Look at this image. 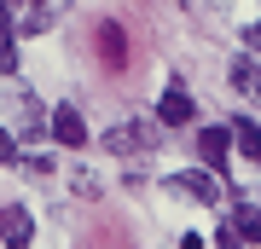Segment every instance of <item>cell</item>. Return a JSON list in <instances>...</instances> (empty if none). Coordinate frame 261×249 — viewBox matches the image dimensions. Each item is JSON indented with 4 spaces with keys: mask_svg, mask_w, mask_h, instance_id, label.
<instances>
[{
    "mask_svg": "<svg viewBox=\"0 0 261 249\" xmlns=\"http://www.w3.org/2000/svg\"><path fill=\"white\" fill-rule=\"evenodd\" d=\"M168 191H174V197H186V203H221V197H226V180H221V168H180V174L174 180H168Z\"/></svg>",
    "mask_w": 261,
    "mask_h": 249,
    "instance_id": "6da1fadb",
    "label": "cell"
},
{
    "mask_svg": "<svg viewBox=\"0 0 261 249\" xmlns=\"http://www.w3.org/2000/svg\"><path fill=\"white\" fill-rule=\"evenodd\" d=\"M105 145H111V157H140V151L163 145V139L151 133V122H111L105 128Z\"/></svg>",
    "mask_w": 261,
    "mask_h": 249,
    "instance_id": "7a4b0ae2",
    "label": "cell"
},
{
    "mask_svg": "<svg viewBox=\"0 0 261 249\" xmlns=\"http://www.w3.org/2000/svg\"><path fill=\"white\" fill-rule=\"evenodd\" d=\"M157 122H163V128H192V122H197V104H192V93L180 81H168V93L157 99Z\"/></svg>",
    "mask_w": 261,
    "mask_h": 249,
    "instance_id": "3957f363",
    "label": "cell"
},
{
    "mask_svg": "<svg viewBox=\"0 0 261 249\" xmlns=\"http://www.w3.org/2000/svg\"><path fill=\"white\" fill-rule=\"evenodd\" d=\"M47 133H53V145H64V151H82V145H87V122H82V110H75V104H58Z\"/></svg>",
    "mask_w": 261,
    "mask_h": 249,
    "instance_id": "277c9868",
    "label": "cell"
},
{
    "mask_svg": "<svg viewBox=\"0 0 261 249\" xmlns=\"http://www.w3.org/2000/svg\"><path fill=\"white\" fill-rule=\"evenodd\" d=\"M93 41H99V64L105 70H128V29L122 23H99Z\"/></svg>",
    "mask_w": 261,
    "mask_h": 249,
    "instance_id": "5b68a950",
    "label": "cell"
},
{
    "mask_svg": "<svg viewBox=\"0 0 261 249\" xmlns=\"http://www.w3.org/2000/svg\"><path fill=\"white\" fill-rule=\"evenodd\" d=\"M232 128H203L197 133V162H209V168H226V157H232Z\"/></svg>",
    "mask_w": 261,
    "mask_h": 249,
    "instance_id": "8992f818",
    "label": "cell"
},
{
    "mask_svg": "<svg viewBox=\"0 0 261 249\" xmlns=\"http://www.w3.org/2000/svg\"><path fill=\"white\" fill-rule=\"evenodd\" d=\"M0 243H6V249H29V243H35L29 209H0Z\"/></svg>",
    "mask_w": 261,
    "mask_h": 249,
    "instance_id": "52a82bcc",
    "label": "cell"
},
{
    "mask_svg": "<svg viewBox=\"0 0 261 249\" xmlns=\"http://www.w3.org/2000/svg\"><path fill=\"white\" fill-rule=\"evenodd\" d=\"M232 226H238V238H244V243H261V209L250 203V197H238V209H232Z\"/></svg>",
    "mask_w": 261,
    "mask_h": 249,
    "instance_id": "ba28073f",
    "label": "cell"
},
{
    "mask_svg": "<svg viewBox=\"0 0 261 249\" xmlns=\"http://www.w3.org/2000/svg\"><path fill=\"white\" fill-rule=\"evenodd\" d=\"M232 87H238V93H250V99H261V64H255L250 52L232 58Z\"/></svg>",
    "mask_w": 261,
    "mask_h": 249,
    "instance_id": "9c48e42d",
    "label": "cell"
},
{
    "mask_svg": "<svg viewBox=\"0 0 261 249\" xmlns=\"http://www.w3.org/2000/svg\"><path fill=\"white\" fill-rule=\"evenodd\" d=\"M18 128H23L29 139H41V128H53V122H47V116H41V104H35V99H29V93H18Z\"/></svg>",
    "mask_w": 261,
    "mask_h": 249,
    "instance_id": "30bf717a",
    "label": "cell"
},
{
    "mask_svg": "<svg viewBox=\"0 0 261 249\" xmlns=\"http://www.w3.org/2000/svg\"><path fill=\"white\" fill-rule=\"evenodd\" d=\"M232 139H238V151H244L250 162H261V128H255L250 116H238V122H232Z\"/></svg>",
    "mask_w": 261,
    "mask_h": 249,
    "instance_id": "8fae6325",
    "label": "cell"
},
{
    "mask_svg": "<svg viewBox=\"0 0 261 249\" xmlns=\"http://www.w3.org/2000/svg\"><path fill=\"white\" fill-rule=\"evenodd\" d=\"M0 75H18V29H12V18H0Z\"/></svg>",
    "mask_w": 261,
    "mask_h": 249,
    "instance_id": "7c38bea8",
    "label": "cell"
},
{
    "mask_svg": "<svg viewBox=\"0 0 261 249\" xmlns=\"http://www.w3.org/2000/svg\"><path fill=\"white\" fill-rule=\"evenodd\" d=\"M70 191L93 203V197H99V174H87V168H75V174H70Z\"/></svg>",
    "mask_w": 261,
    "mask_h": 249,
    "instance_id": "4fadbf2b",
    "label": "cell"
},
{
    "mask_svg": "<svg viewBox=\"0 0 261 249\" xmlns=\"http://www.w3.org/2000/svg\"><path fill=\"white\" fill-rule=\"evenodd\" d=\"M215 249H244V238H238V226H232V220L215 226Z\"/></svg>",
    "mask_w": 261,
    "mask_h": 249,
    "instance_id": "5bb4252c",
    "label": "cell"
},
{
    "mask_svg": "<svg viewBox=\"0 0 261 249\" xmlns=\"http://www.w3.org/2000/svg\"><path fill=\"white\" fill-rule=\"evenodd\" d=\"M12 162H23V157H18V139L0 128V168H12Z\"/></svg>",
    "mask_w": 261,
    "mask_h": 249,
    "instance_id": "9a60e30c",
    "label": "cell"
},
{
    "mask_svg": "<svg viewBox=\"0 0 261 249\" xmlns=\"http://www.w3.org/2000/svg\"><path fill=\"white\" fill-rule=\"evenodd\" d=\"M244 46H261V23H250V29H244Z\"/></svg>",
    "mask_w": 261,
    "mask_h": 249,
    "instance_id": "2e32d148",
    "label": "cell"
},
{
    "mask_svg": "<svg viewBox=\"0 0 261 249\" xmlns=\"http://www.w3.org/2000/svg\"><path fill=\"white\" fill-rule=\"evenodd\" d=\"M180 249H203V238H197V232H186V238H180Z\"/></svg>",
    "mask_w": 261,
    "mask_h": 249,
    "instance_id": "e0dca14e",
    "label": "cell"
},
{
    "mask_svg": "<svg viewBox=\"0 0 261 249\" xmlns=\"http://www.w3.org/2000/svg\"><path fill=\"white\" fill-rule=\"evenodd\" d=\"M18 6H35V0H18Z\"/></svg>",
    "mask_w": 261,
    "mask_h": 249,
    "instance_id": "ac0fdd59",
    "label": "cell"
}]
</instances>
